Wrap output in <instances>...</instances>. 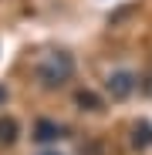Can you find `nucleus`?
I'll use <instances>...</instances> for the list:
<instances>
[{"instance_id": "obj_4", "label": "nucleus", "mask_w": 152, "mask_h": 155, "mask_svg": "<svg viewBox=\"0 0 152 155\" xmlns=\"http://www.w3.org/2000/svg\"><path fill=\"white\" fill-rule=\"evenodd\" d=\"M64 135V128L58 125V121H51V118H41L37 125H34V138L37 142H58Z\"/></svg>"}, {"instance_id": "obj_3", "label": "nucleus", "mask_w": 152, "mask_h": 155, "mask_svg": "<svg viewBox=\"0 0 152 155\" xmlns=\"http://www.w3.org/2000/svg\"><path fill=\"white\" fill-rule=\"evenodd\" d=\"M129 142H132V148H135V152H145V148H152V121L139 118V121L132 125V135H129Z\"/></svg>"}, {"instance_id": "obj_1", "label": "nucleus", "mask_w": 152, "mask_h": 155, "mask_svg": "<svg viewBox=\"0 0 152 155\" xmlns=\"http://www.w3.org/2000/svg\"><path fill=\"white\" fill-rule=\"evenodd\" d=\"M74 74V58L68 51H47V54L37 61V81L44 88H61L71 81Z\"/></svg>"}, {"instance_id": "obj_7", "label": "nucleus", "mask_w": 152, "mask_h": 155, "mask_svg": "<svg viewBox=\"0 0 152 155\" xmlns=\"http://www.w3.org/2000/svg\"><path fill=\"white\" fill-rule=\"evenodd\" d=\"M145 94H149V98H152V74H149V78H145Z\"/></svg>"}, {"instance_id": "obj_5", "label": "nucleus", "mask_w": 152, "mask_h": 155, "mask_svg": "<svg viewBox=\"0 0 152 155\" xmlns=\"http://www.w3.org/2000/svg\"><path fill=\"white\" fill-rule=\"evenodd\" d=\"M14 142H17V121L0 118V145H14Z\"/></svg>"}, {"instance_id": "obj_9", "label": "nucleus", "mask_w": 152, "mask_h": 155, "mask_svg": "<svg viewBox=\"0 0 152 155\" xmlns=\"http://www.w3.org/2000/svg\"><path fill=\"white\" fill-rule=\"evenodd\" d=\"M44 155H58V152H44Z\"/></svg>"}, {"instance_id": "obj_6", "label": "nucleus", "mask_w": 152, "mask_h": 155, "mask_svg": "<svg viewBox=\"0 0 152 155\" xmlns=\"http://www.w3.org/2000/svg\"><path fill=\"white\" fill-rule=\"evenodd\" d=\"M74 101H78V108H88V111H101V98L95 91H78L74 94Z\"/></svg>"}, {"instance_id": "obj_2", "label": "nucleus", "mask_w": 152, "mask_h": 155, "mask_svg": "<svg viewBox=\"0 0 152 155\" xmlns=\"http://www.w3.org/2000/svg\"><path fill=\"white\" fill-rule=\"evenodd\" d=\"M105 91L112 94V101H125V98L135 91V74H132V71H115V74H108Z\"/></svg>"}, {"instance_id": "obj_8", "label": "nucleus", "mask_w": 152, "mask_h": 155, "mask_svg": "<svg viewBox=\"0 0 152 155\" xmlns=\"http://www.w3.org/2000/svg\"><path fill=\"white\" fill-rule=\"evenodd\" d=\"M0 101H7V91H4V88H0Z\"/></svg>"}]
</instances>
